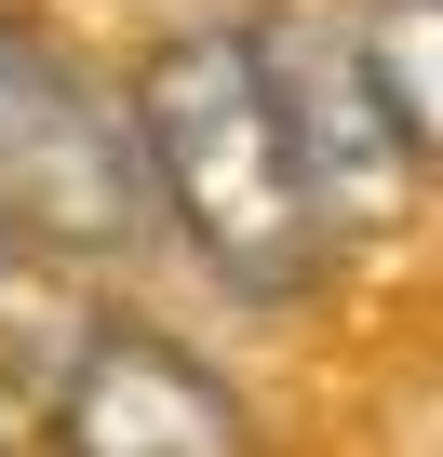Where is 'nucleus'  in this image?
I'll list each match as a JSON object with an SVG mask.
<instances>
[{
  "instance_id": "20e7f679",
  "label": "nucleus",
  "mask_w": 443,
  "mask_h": 457,
  "mask_svg": "<svg viewBox=\"0 0 443 457\" xmlns=\"http://www.w3.org/2000/svg\"><path fill=\"white\" fill-rule=\"evenodd\" d=\"M54 444H68V457H242V417H229V390H215L175 337L121 323V337H94V350L68 363Z\"/></svg>"
},
{
  "instance_id": "f257e3e1",
  "label": "nucleus",
  "mask_w": 443,
  "mask_h": 457,
  "mask_svg": "<svg viewBox=\"0 0 443 457\" xmlns=\"http://www.w3.org/2000/svg\"><path fill=\"white\" fill-rule=\"evenodd\" d=\"M121 121H135L148 202L188 228V256L229 283V296L283 310V296L323 283L336 228H323V202H309V175H296V135H283L269 68H256L242 28H188V41H161V54L135 68Z\"/></svg>"
},
{
  "instance_id": "7ed1b4c3",
  "label": "nucleus",
  "mask_w": 443,
  "mask_h": 457,
  "mask_svg": "<svg viewBox=\"0 0 443 457\" xmlns=\"http://www.w3.org/2000/svg\"><path fill=\"white\" fill-rule=\"evenodd\" d=\"M242 41H256V68H269V108H283V135H296V175H309L323 228H336V243H349V228H390L430 162H416L403 121L376 108V81H363V54H349V14H269V28H242Z\"/></svg>"
},
{
  "instance_id": "f03ea898",
  "label": "nucleus",
  "mask_w": 443,
  "mask_h": 457,
  "mask_svg": "<svg viewBox=\"0 0 443 457\" xmlns=\"http://www.w3.org/2000/svg\"><path fill=\"white\" fill-rule=\"evenodd\" d=\"M0 228L68 243V256H121L148 228V162H135L121 95H94L14 14H0Z\"/></svg>"
}]
</instances>
